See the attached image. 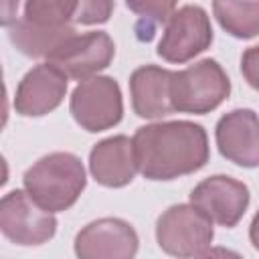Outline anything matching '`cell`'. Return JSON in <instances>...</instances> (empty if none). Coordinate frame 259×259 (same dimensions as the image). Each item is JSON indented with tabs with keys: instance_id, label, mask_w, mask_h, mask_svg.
Here are the masks:
<instances>
[{
	"instance_id": "cell-5",
	"label": "cell",
	"mask_w": 259,
	"mask_h": 259,
	"mask_svg": "<svg viewBox=\"0 0 259 259\" xmlns=\"http://www.w3.org/2000/svg\"><path fill=\"white\" fill-rule=\"evenodd\" d=\"M69 109L73 119L91 134L117 125L123 117L121 89L113 77L93 75L73 89Z\"/></svg>"
},
{
	"instance_id": "cell-3",
	"label": "cell",
	"mask_w": 259,
	"mask_h": 259,
	"mask_svg": "<svg viewBox=\"0 0 259 259\" xmlns=\"http://www.w3.org/2000/svg\"><path fill=\"white\" fill-rule=\"evenodd\" d=\"M231 93V79L214 59H202L182 71H172L170 97L174 111L204 115Z\"/></svg>"
},
{
	"instance_id": "cell-14",
	"label": "cell",
	"mask_w": 259,
	"mask_h": 259,
	"mask_svg": "<svg viewBox=\"0 0 259 259\" xmlns=\"http://www.w3.org/2000/svg\"><path fill=\"white\" fill-rule=\"evenodd\" d=\"M170 85L172 71L158 65L138 67L130 77V97L134 113L144 119H160L174 113Z\"/></svg>"
},
{
	"instance_id": "cell-22",
	"label": "cell",
	"mask_w": 259,
	"mask_h": 259,
	"mask_svg": "<svg viewBox=\"0 0 259 259\" xmlns=\"http://www.w3.org/2000/svg\"><path fill=\"white\" fill-rule=\"evenodd\" d=\"M249 241H251V245L259 251V210L255 212V217H253V221H251V227H249Z\"/></svg>"
},
{
	"instance_id": "cell-1",
	"label": "cell",
	"mask_w": 259,
	"mask_h": 259,
	"mask_svg": "<svg viewBox=\"0 0 259 259\" xmlns=\"http://www.w3.org/2000/svg\"><path fill=\"white\" fill-rule=\"evenodd\" d=\"M132 140L138 170L146 180H174L198 172L210 156L206 130L186 119L142 125Z\"/></svg>"
},
{
	"instance_id": "cell-19",
	"label": "cell",
	"mask_w": 259,
	"mask_h": 259,
	"mask_svg": "<svg viewBox=\"0 0 259 259\" xmlns=\"http://www.w3.org/2000/svg\"><path fill=\"white\" fill-rule=\"evenodd\" d=\"M115 0H77V24H103L113 14Z\"/></svg>"
},
{
	"instance_id": "cell-18",
	"label": "cell",
	"mask_w": 259,
	"mask_h": 259,
	"mask_svg": "<svg viewBox=\"0 0 259 259\" xmlns=\"http://www.w3.org/2000/svg\"><path fill=\"white\" fill-rule=\"evenodd\" d=\"M178 0H125V6L138 14L144 22H148V32L152 38V30L156 24H166L172 16Z\"/></svg>"
},
{
	"instance_id": "cell-11",
	"label": "cell",
	"mask_w": 259,
	"mask_h": 259,
	"mask_svg": "<svg viewBox=\"0 0 259 259\" xmlns=\"http://www.w3.org/2000/svg\"><path fill=\"white\" fill-rule=\"evenodd\" d=\"M69 77L55 65L40 63L32 67L18 83L14 109L24 117H40L57 109L67 95Z\"/></svg>"
},
{
	"instance_id": "cell-4",
	"label": "cell",
	"mask_w": 259,
	"mask_h": 259,
	"mask_svg": "<svg viewBox=\"0 0 259 259\" xmlns=\"http://www.w3.org/2000/svg\"><path fill=\"white\" fill-rule=\"evenodd\" d=\"M212 239V221L192 202L172 204L156 221V241L172 257L208 255Z\"/></svg>"
},
{
	"instance_id": "cell-12",
	"label": "cell",
	"mask_w": 259,
	"mask_h": 259,
	"mask_svg": "<svg viewBox=\"0 0 259 259\" xmlns=\"http://www.w3.org/2000/svg\"><path fill=\"white\" fill-rule=\"evenodd\" d=\"M217 148L223 158L241 166H259V115L253 109H233L214 127Z\"/></svg>"
},
{
	"instance_id": "cell-10",
	"label": "cell",
	"mask_w": 259,
	"mask_h": 259,
	"mask_svg": "<svg viewBox=\"0 0 259 259\" xmlns=\"http://www.w3.org/2000/svg\"><path fill=\"white\" fill-rule=\"evenodd\" d=\"M140 239L136 229L121 219H97L75 237V255L81 259H132Z\"/></svg>"
},
{
	"instance_id": "cell-7",
	"label": "cell",
	"mask_w": 259,
	"mask_h": 259,
	"mask_svg": "<svg viewBox=\"0 0 259 259\" xmlns=\"http://www.w3.org/2000/svg\"><path fill=\"white\" fill-rule=\"evenodd\" d=\"M212 38L214 34L206 10L188 4L172 12L164 26L156 53L166 63L182 65L204 53L212 45Z\"/></svg>"
},
{
	"instance_id": "cell-20",
	"label": "cell",
	"mask_w": 259,
	"mask_h": 259,
	"mask_svg": "<svg viewBox=\"0 0 259 259\" xmlns=\"http://www.w3.org/2000/svg\"><path fill=\"white\" fill-rule=\"evenodd\" d=\"M241 73L245 77V81L259 91V45L245 49L243 57H241Z\"/></svg>"
},
{
	"instance_id": "cell-16",
	"label": "cell",
	"mask_w": 259,
	"mask_h": 259,
	"mask_svg": "<svg viewBox=\"0 0 259 259\" xmlns=\"http://www.w3.org/2000/svg\"><path fill=\"white\" fill-rule=\"evenodd\" d=\"M221 28L241 40L259 36V0H212Z\"/></svg>"
},
{
	"instance_id": "cell-8",
	"label": "cell",
	"mask_w": 259,
	"mask_h": 259,
	"mask_svg": "<svg viewBox=\"0 0 259 259\" xmlns=\"http://www.w3.org/2000/svg\"><path fill=\"white\" fill-rule=\"evenodd\" d=\"M115 57V45L103 30H91L85 34H73L61 42L47 61L63 71L69 79L83 81L107 69Z\"/></svg>"
},
{
	"instance_id": "cell-2",
	"label": "cell",
	"mask_w": 259,
	"mask_h": 259,
	"mask_svg": "<svg viewBox=\"0 0 259 259\" xmlns=\"http://www.w3.org/2000/svg\"><path fill=\"white\" fill-rule=\"evenodd\" d=\"M26 192L47 210L71 208L87 186L85 168L71 152H53L36 160L22 176Z\"/></svg>"
},
{
	"instance_id": "cell-17",
	"label": "cell",
	"mask_w": 259,
	"mask_h": 259,
	"mask_svg": "<svg viewBox=\"0 0 259 259\" xmlns=\"http://www.w3.org/2000/svg\"><path fill=\"white\" fill-rule=\"evenodd\" d=\"M75 12L77 0H26L22 18L36 26L61 28L75 20Z\"/></svg>"
},
{
	"instance_id": "cell-13",
	"label": "cell",
	"mask_w": 259,
	"mask_h": 259,
	"mask_svg": "<svg viewBox=\"0 0 259 259\" xmlns=\"http://www.w3.org/2000/svg\"><path fill=\"white\" fill-rule=\"evenodd\" d=\"M89 172L97 184L121 188L130 184L138 170L134 140L127 136H111L97 142L89 152Z\"/></svg>"
},
{
	"instance_id": "cell-21",
	"label": "cell",
	"mask_w": 259,
	"mask_h": 259,
	"mask_svg": "<svg viewBox=\"0 0 259 259\" xmlns=\"http://www.w3.org/2000/svg\"><path fill=\"white\" fill-rule=\"evenodd\" d=\"M16 8H18V0H4V16H2L4 26H10L16 20Z\"/></svg>"
},
{
	"instance_id": "cell-6",
	"label": "cell",
	"mask_w": 259,
	"mask_h": 259,
	"mask_svg": "<svg viewBox=\"0 0 259 259\" xmlns=\"http://www.w3.org/2000/svg\"><path fill=\"white\" fill-rule=\"evenodd\" d=\"M0 231L14 245L36 247L57 233L55 212L42 208L26 188L10 190L0 200Z\"/></svg>"
},
{
	"instance_id": "cell-9",
	"label": "cell",
	"mask_w": 259,
	"mask_h": 259,
	"mask_svg": "<svg viewBox=\"0 0 259 259\" xmlns=\"http://www.w3.org/2000/svg\"><path fill=\"white\" fill-rule=\"evenodd\" d=\"M249 200L251 194L247 184L227 174L208 176L190 192V202L198 206L212 223L227 229H233L243 219Z\"/></svg>"
},
{
	"instance_id": "cell-15",
	"label": "cell",
	"mask_w": 259,
	"mask_h": 259,
	"mask_svg": "<svg viewBox=\"0 0 259 259\" xmlns=\"http://www.w3.org/2000/svg\"><path fill=\"white\" fill-rule=\"evenodd\" d=\"M73 34H75L73 24L61 28H49V26H36L26 18H16L8 26L10 42L16 47V51L32 59H40V57L47 59L61 42H65Z\"/></svg>"
}]
</instances>
